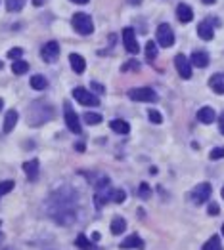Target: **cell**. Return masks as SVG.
<instances>
[{"label":"cell","instance_id":"1f68e13d","mask_svg":"<svg viewBox=\"0 0 224 250\" xmlns=\"http://www.w3.org/2000/svg\"><path fill=\"white\" fill-rule=\"evenodd\" d=\"M148 117H150V121H152L154 125H161V123H163V117H161V113H159V111H155V109H150Z\"/></svg>","mask_w":224,"mask_h":250},{"label":"cell","instance_id":"d6986e66","mask_svg":"<svg viewBox=\"0 0 224 250\" xmlns=\"http://www.w3.org/2000/svg\"><path fill=\"white\" fill-rule=\"evenodd\" d=\"M69 63H71V69H73L77 75L85 73V69H86V62H85V58H83V56H79V54H71V56H69Z\"/></svg>","mask_w":224,"mask_h":250},{"label":"cell","instance_id":"5b68a950","mask_svg":"<svg viewBox=\"0 0 224 250\" xmlns=\"http://www.w3.org/2000/svg\"><path fill=\"white\" fill-rule=\"evenodd\" d=\"M157 42L163 48H171L174 44V31L169 23H161L157 27Z\"/></svg>","mask_w":224,"mask_h":250},{"label":"cell","instance_id":"30bf717a","mask_svg":"<svg viewBox=\"0 0 224 250\" xmlns=\"http://www.w3.org/2000/svg\"><path fill=\"white\" fill-rule=\"evenodd\" d=\"M123 44H125V50L128 54H138L140 52V46H138V40H136V32L134 29H123Z\"/></svg>","mask_w":224,"mask_h":250},{"label":"cell","instance_id":"ac0fdd59","mask_svg":"<svg viewBox=\"0 0 224 250\" xmlns=\"http://www.w3.org/2000/svg\"><path fill=\"white\" fill-rule=\"evenodd\" d=\"M144 241L138 235H128L127 239L121 243V249H134V250H144Z\"/></svg>","mask_w":224,"mask_h":250},{"label":"cell","instance_id":"8992f818","mask_svg":"<svg viewBox=\"0 0 224 250\" xmlns=\"http://www.w3.org/2000/svg\"><path fill=\"white\" fill-rule=\"evenodd\" d=\"M40 58L46 63H54L60 58V44H58L56 40L46 42V44L42 46V50H40Z\"/></svg>","mask_w":224,"mask_h":250},{"label":"cell","instance_id":"bcb514c9","mask_svg":"<svg viewBox=\"0 0 224 250\" xmlns=\"http://www.w3.org/2000/svg\"><path fill=\"white\" fill-rule=\"evenodd\" d=\"M0 69H2V62H0Z\"/></svg>","mask_w":224,"mask_h":250},{"label":"cell","instance_id":"9c48e42d","mask_svg":"<svg viewBox=\"0 0 224 250\" xmlns=\"http://www.w3.org/2000/svg\"><path fill=\"white\" fill-rule=\"evenodd\" d=\"M174 67H176V71H178V75L182 77V78H192V63L188 62V58L184 56V54H176V58H174Z\"/></svg>","mask_w":224,"mask_h":250},{"label":"cell","instance_id":"9a60e30c","mask_svg":"<svg viewBox=\"0 0 224 250\" xmlns=\"http://www.w3.org/2000/svg\"><path fill=\"white\" fill-rule=\"evenodd\" d=\"M190 63L193 67H199V69H205L209 65V54L205 50H195L190 58Z\"/></svg>","mask_w":224,"mask_h":250},{"label":"cell","instance_id":"f1b7e54d","mask_svg":"<svg viewBox=\"0 0 224 250\" xmlns=\"http://www.w3.org/2000/svg\"><path fill=\"white\" fill-rule=\"evenodd\" d=\"M85 123L86 125H100L102 123V115H98V113H85Z\"/></svg>","mask_w":224,"mask_h":250},{"label":"cell","instance_id":"d4e9b609","mask_svg":"<svg viewBox=\"0 0 224 250\" xmlns=\"http://www.w3.org/2000/svg\"><path fill=\"white\" fill-rule=\"evenodd\" d=\"M155 58H157V46H155L154 40H148L146 42V60L148 62H154Z\"/></svg>","mask_w":224,"mask_h":250},{"label":"cell","instance_id":"484cf974","mask_svg":"<svg viewBox=\"0 0 224 250\" xmlns=\"http://www.w3.org/2000/svg\"><path fill=\"white\" fill-rule=\"evenodd\" d=\"M201 250H223V245H221V239H219V235H213L205 245H203V249Z\"/></svg>","mask_w":224,"mask_h":250},{"label":"cell","instance_id":"7a4b0ae2","mask_svg":"<svg viewBox=\"0 0 224 250\" xmlns=\"http://www.w3.org/2000/svg\"><path fill=\"white\" fill-rule=\"evenodd\" d=\"M71 25H73L75 31L79 32V34H83V36H88V34L94 32V21H92V17L88 14H83V12H79V14H75L71 17Z\"/></svg>","mask_w":224,"mask_h":250},{"label":"cell","instance_id":"603a6c76","mask_svg":"<svg viewBox=\"0 0 224 250\" xmlns=\"http://www.w3.org/2000/svg\"><path fill=\"white\" fill-rule=\"evenodd\" d=\"M75 247H77V249H81V250H98L96 247L86 239V235H85V233H81V235L75 239Z\"/></svg>","mask_w":224,"mask_h":250},{"label":"cell","instance_id":"4dcf8cb0","mask_svg":"<svg viewBox=\"0 0 224 250\" xmlns=\"http://www.w3.org/2000/svg\"><path fill=\"white\" fill-rule=\"evenodd\" d=\"M14 189V182L12 180H6V182H0V199L6 195V193H10Z\"/></svg>","mask_w":224,"mask_h":250},{"label":"cell","instance_id":"4fadbf2b","mask_svg":"<svg viewBox=\"0 0 224 250\" xmlns=\"http://www.w3.org/2000/svg\"><path fill=\"white\" fill-rule=\"evenodd\" d=\"M38 168H40L38 158H31V160L23 162V172L27 174V178H29L31 182H36V178H38Z\"/></svg>","mask_w":224,"mask_h":250},{"label":"cell","instance_id":"ab89813d","mask_svg":"<svg viewBox=\"0 0 224 250\" xmlns=\"http://www.w3.org/2000/svg\"><path fill=\"white\" fill-rule=\"evenodd\" d=\"M77 151H85V143H77Z\"/></svg>","mask_w":224,"mask_h":250},{"label":"cell","instance_id":"5bb4252c","mask_svg":"<svg viewBox=\"0 0 224 250\" xmlns=\"http://www.w3.org/2000/svg\"><path fill=\"white\" fill-rule=\"evenodd\" d=\"M17 119H19V115H17V111H16V109H10V111L6 113V117H4V125H2L4 134H10V132L16 128Z\"/></svg>","mask_w":224,"mask_h":250},{"label":"cell","instance_id":"8d00e7d4","mask_svg":"<svg viewBox=\"0 0 224 250\" xmlns=\"http://www.w3.org/2000/svg\"><path fill=\"white\" fill-rule=\"evenodd\" d=\"M90 86H92V88H94V90H96L98 94H103V92H105V88H103V86H102V84H98L96 80H92V82H90Z\"/></svg>","mask_w":224,"mask_h":250},{"label":"cell","instance_id":"8fae6325","mask_svg":"<svg viewBox=\"0 0 224 250\" xmlns=\"http://www.w3.org/2000/svg\"><path fill=\"white\" fill-rule=\"evenodd\" d=\"M197 34H199L201 40H213L215 29H213V19H211V17L203 19V21L197 25Z\"/></svg>","mask_w":224,"mask_h":250},{"label":"cell","instance_id":"52a82bcc","mask_svg":"<svg viewBox=\"0 0 224 250\" xmlns=\"http://www.w3.org/2000/svg\"><path fill=\"white\" fill-rule=\"evenodd\" d=\"M211 184H199V186H195L192 193H190V199H192L195 204H203V203H207L209 201V197H211Z\"/></svg>","mask_w":224,"mask_h":250},{"label":"cell","instance_id":"74e56055","mask_svg":"<svg viewBox=\"0 0 224 250\" xmlns=\"http://www.w3.org/2000/svg\"><path fill=\"white\" fill-rule=\"evenodd\" d=\"M219 128H221V134L224 136V113L219 117Z\"/></svg>","mask_w":224,"mask_h":250},{"label":"cell","instance_id":"2e32d148","mask_svg":"<svg viewBox=\"0 0 224 250\" xmlns=\"http://www.w3.org/2000/svg\"><path fill=\"white\" fill-rule=\"evenodd\" d=\"M176 17L180 23H190L193 19V10L188 4H178L176 6Z\"/></svg>","mask_w":224,"mask_h":250},{"label":"cell","instance_id":"ee69618b","mask_svg":"<svg viewBox=\"0 0 224 250\" xmlns=\"http://www.w3.org/2000/svg\"><path fill=\"white\" fill-rule=\"evenodd\" d=\"M221 193H223V199H224V188H223V191H221Z\"/></svg>","mask_w":224,"mask_h":250},{"label":"cell","instance_id":"7bdbcfd3","mask_svg":"<svg viewBox=\"0 0 224 250\" xmlns=\"http://www.w3.org/2000/svg\"><path fill=\"white\" fill-rule=\"evenodd\" d=\"M2 107H4V101H2V99H0V111H2Z\"/></svg>","mask_w":224,"mask_h":250},{"label":"cell","instance_id":"83f0119b","mask_svg":"<svg viewBox=\"0 0 224 250\" xmlns=\"http://www.w3.org/2000/svg\"><path fill=\"white\" fill-rule=\"evenodd\" d=\"M125 199H127V193L123 189H113L111 191V203L121 204V203H125Z\"/></svg>","mask_w":224,"mask_h":250},{"label":"cell","instance_id":"6da1fadb","mask_svg":"<svg viewBox=\"0 0 224 250\" xmlns=\"http://www.w3.org/2000/svg\"><path fill=\"white\" fill-rule=\"evenodd\" d=\"M79 197L71 188H60L54 191L46 203V214L58 225H71L79 216Z\"/></svg>","mask_w":224,"mask_h":250},{"label":"cell","instance_id":"f35d334b","mask_svg":"<svg viewBox=\"0 0 224 250\" xmlns=\"http://www.w3.org/2000/svg\"><path fill=\"white\" fill-rule=\"evenodd\" d=\"M44 4V0H33V6H36V8H40Z\"/></svg>","mask_w":224,"mask_h":250},{"label":"cell","instance_id":"60d3db41","mask_svg":"<svg viewBox=\"0 0 224 250\" xmlns=\"http://www.w3.org/2000/svg\"><path fill=\"white\" fill-rule=\"evenodd\" d=\"M201 2H203V4H207V6H211V4H215L217 0H201Z\"/></svg>","mask_w":224,"mask_h":250},{"label":"cell","instance_id":"e0dca14e","mask_svg":"<svg viewBox=\"0 0 224 250\" xmlns=\"http://www.w3.org/2000/svg\"><path fill=\"white\" fill-rule=\"evenodd\" d=\"M209 88L215 94H224V73H215L209 78Z\"/></svg>","mask_w":224,"mask_h":250},{"label":"cell","instance_id":"d6a6232c","mask_svg":"<svg viewBox=\"0 0 224 250\" xmlns=\"http://www.w3.org/2000/svg\"><path fill=\"white\" fill-rule=\"evenodd\" d=\"M209 158H211V160H221V158H224V147H215V149L209 153Z\"/></svg>","mask_w":224,"mask_h":250},{"label":"cell","instance_id":"cb8c5ba5","mask_svg":"<svg viewBox=\"0 0 224 250\" xmlns=\"http://www.w3.org/2000/svg\"><path fill=\"white\" fill-rule=\"evenodd\" d=\"M29 71V63L23 62V60H17V62H14L12 65V73L14 75H25Z\"/></svg>","mask_w":224,"mask_h":250},{"label":"cell","instance_id":"ffe728a7","mask_svg":"<svg viewBox=\"0 0 224 250\" xmlns=\"http://www.w3.org/2000/svg\"><path fill=\"white\" fill-rule=\"evenodd\" d=\"M125 229H127V219L125 218L115 216L111 219V233L113 235H121V233H125Z\"/></svg>","mask_w":224,"mask_h":250},{"label":"cell","instance_id":"836d02e7","mask_svg":"<svg viewBox=\"0 0 224 250\" xmlns=\"http://www.w3.org/2000/svg\"><path fill=\"white\" fill-rule=\"evenodd\" d=\"M21 56H23V50H21V48H12V50L8 52V58L14 60V62H17Z\"/></svg>","mask_w":224,"mask_h":250},{"label":"cell","instance_id":"d590c367","mask_svg":"<svg viewBox=\"0 0 224 250\" xmlns=\"http://www.w3.org/2000/svg\"><path fill=\"white\" fill-rule=\"evenodd\" d=\"M207 212H209L211 216H217V214L221 212V208H219V204H217V203H209V206H207Z\"/></svg>","mask_w":224,"mask_h":250},{"label":"cell","instance_id":"7c38bea8","mask_svg":"<svg viewBox=\"0 0 224 250\" xmlns=\"http://www.w3.org/2000/svg\"><path fill=\"white\" fill-rule=\"evenodd\" d=\"M197 121L203 123V125H213L217 121V113L213 107H201L197 111Z\"/></svg>","mask_w":224,"mask_h":250},{"label":"cell","instance_id":"4316f807","mask_svg":"<svg viewBox=\"0 0 224 250\" xmlns=\"http://www.w3.org/2000/svg\"><path fill=\"white\" fill-rule=\"evenodd\" d=\"M27 0H6V10L8 12H21Z\"/></svg>","mask_w":224,"mask_h":250},{"label":"cell","instance_id":"f546056e","mask_svg":"<svg viewBox=\"0 0 224 250\" xmlns=\"http://www.w3.org/2000/svg\"><path fill=\"white\" fill-rule=\"evenodd\" d=\"M138 195H140L142 199H150V197H152V188H150L146 182H142V184H140V189H138Z\"/></svg>","mask_w":224,"mask_h":250},{"label":"cell","instance_id":"3957f363","mask_svg":"<svg viewBox=\"0 0 224 250\" xmlns=\"http://www.w3.org/2000/svg\"><path fill=\"white\" fill-rule=\"evenodd\" d=\"M128 97L132 101H142V103H155L159 99V95L152 88H132L128 90Z\"/></svg>","mask_w":224,"mask_h":250},{"label":"cell","instance_id":"b9f144b4","mask_svg":"<svg viewBox=\"0 0 224 250\" xmlns=\"http://www.w3.org/2000/svg\"><path fill=\"white\" fill-rule=\"evenodd\" d=\"M71 2H75V4H81V6H83V4H86L88 0H71Z\"/></svg>","mask_w":224,"mask_h":250},{"label":"cell","instance_id":"277c9868","mask_svg":"<svg viewBox=\"0 0 224 250\" xmlns=\"http://www.w3.org/2000/svg\"><path fill=\"white\" fill-rule=\"evenodd\" d=\"M73 97H75L81 105H86V107H98V105H100L98 95L92 94V92H88L86 88H81V86L73 90Z\"/></svg>","mask_w":224,"mask_h":250},{"label":"cell","instance_id":"ba28073f","mask_svg":"<svg viewBox=\"0 0 224 250\" xmlns=\"http://www.w3.org/2000/svg\"><path fill=\"white\" fill-rule=\"evenodd\" d=\"M65 107V126L73 132V134H81L83 132V128H81V123H79V117H77V113L71 109V105L65 101L64 103Z\"/></svg>","mask_w":224,"mask_h":250},{"label":"cell","instance_id":"7402d4cb","mask_svg":"<svg viewBox=\"0 0 224 250\" xmlns=\"http://www.w3.org/2000/svg\"><path fill=\"white\" fill-rule=\"evenodd\" d=\"M29 84H31L33 90H44V88L48 86V80H46V77H42V75H33Z\"/></svg>","mask_w":224,"mask_h":250},{"label":"cell","instance_id":"44dd1931","mask_svg":"<svg viewBox=\"0 0 224 250\" xmlns=\"http://www.w3.org/2000/svg\"><path fill=\"white\" fill-rule=\"evenodd\" d=\"M109 126H111V130L117 132V134H128V132H130V125H128L127 121H121V119L111 121Z\"/></svg>","mask_w":224,"mask_h":250},{"label":"cell","instance_id":"f6af8a7d","mask_svg":"<svg viewBox=\"0 0 224 250\" xmlns=\"http://www.w3.org/2000/svg\"><path fill=\"white\" fill-rule=\"evenodd\" d=\"M223 235H224V223H223Z\"/></svg>","mask_w":224,"mask_h":250},{"label":"cell","instance_id":"e575fe53","mask_svg":"<svg viewBox=\"0 0 224 250\" xmlns=\"http://www.w3.org/2000/svg\"><path fill=\"white\" fill-rule=\"evenodd\" d=\"M123 71H140V63L136 62V60H130V62H127V65L123 67Z\"/></svg>","mask_w":224,"mask_h":250}]
</instances>
